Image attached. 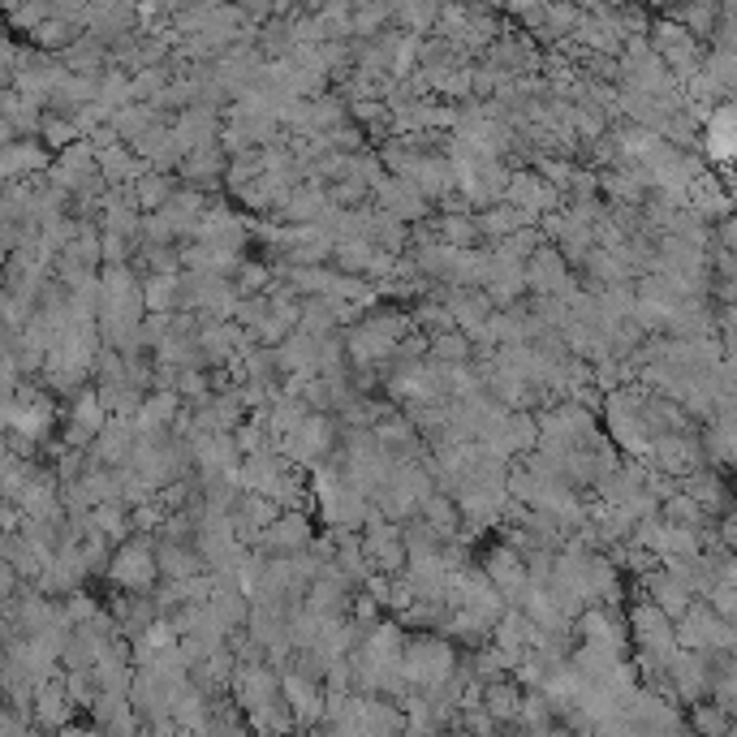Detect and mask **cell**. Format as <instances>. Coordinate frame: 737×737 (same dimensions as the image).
Here are the masks:
<instances>
[{"label":"cell","instance_id":"1","mask_svg":"<svg viewBox=\"0 0 737 737\" xmlns=\"http://www.w3.org/2000/svg\"><path fill=\"white\" fill-rule=\"evenodd\" d=\"M401 673L410 681V690H418V694H432V690L449 685V681L461 673V669H457L454 643H449V638H436V634L410 638V643H405V665H401Z\"/></svg>","mask_w":737,"mask_h":737},{"label":"cell","instance_id":"2","mask_svg":"<svg viewBox=\"0 0 737 737\" xmlns=\"http://www.w3.org/2000/svg\"><path fill=\"white\" fill-rule=\"evenodd\" d=\"M156 535H134L116 548L113 566H109V578H113L121 591L130 595H156V582H160V561H156Z\"/></svg>","mask_w":737,"mask_h":737},{"label":"cell","instance_id":"3","mask_svg":"<svg viewBox=\"0 0 737 737\" xmlns=\"http://www.w3.org/2000/svg\"><path fill=\"white\" fill-rule=\"evenodd\" d=\"M340 449L337 440V423L328 414H311L289 440H281V454L293 461V466H320L324 457H333Z\"/></svg>","mask_w":737,"mask_h":737},{"label":"cell","instance_id":"4","mask_svg":"<svg viewBox=\"0 0 737 737\" xmlns=\"http://www.w3.org/2000/svg\"><path fill=\"white\" fill-rule=\"evenodd\" d=\"M526 284H531V298H561V302H569V298L578 293V289H573V277H569L566 255H561L552 242H544V246L531 255Z\"/></svg>","mask_w":737,"mask_h":737},{"label":"cell","instance_id":"5","mask_svg":"<svg viewBox=\"0 0 737 737\" xmlns=\"http://www.w3.org/2000/svg\"><path fill=\"white\" fill-rule=\"evenodd\" d=\"M284 678L264 660V665H237V673H233V703L250 716V712H259V707H268V703H277L284 699Z\"/></svg>","mask_w":737,"mask_h":737},{"label":"cell","instance_id":"6","mask_svg":"<svg viewBox=\"0 0 737 737\" xmlns=\"http://www.w3.org/2000/svg\"><path fill=\"white\" fill-rule=\"evenodd\" d=\"M371 208H376V212L398 216L401 225H410V228L423 225V221H432V199H427L414 181H405V177H389V181L376 190Z\"/></svg>","mask_w":737,"mask_h":737},{"label":"cell","instance_id":"7","mask_svg":"<svg viewBox=\"0 0 737 737\" xmlns=\"http://www.w3.org/2000/svg\"><path fill=\"white\" fill-rule=\"evenodd\" d=\"M483 573L492 578V587L505 595V604L510 608H522L526 604V595H531V569H526V557L522 552H513V548H492L488 552V561H483Z\"/></svg>","mask_w":737,"mask_h":737},{"label":"cell","instance_id":"8","mask_svg":"<svg viewBox=\"0 0 737 737\" xmlns=\"http://www.w3.org/2000/svg\"><path fill=\"white\" fill-rule=\"evenodd\" d=\"M315 548V531H311V517L302 510H289L277 517L272 531H264L259 539V552L264 557H302Z\"/></svg>","mask_w":737,"mask_h":737},{"label":"cell","instance_id":"9","mask_svg":"<svg viewBox=\"0 0 737 737\" xmlns=\"http://www.w3.org/2000/svg\"><path fill=\"white\" fill-rule=\"evenodd\" d=\"M284 703L298 725H328V690L320 681H306L298 673H284Z\"/></svg>","mask_w":737,"mask_h":737},{"label":"cell","instance_id":"10","mask_svg":"<svg viewBox=\"0 0 737 737\" xmlns=\"http://www.w3.org/2000/svg\"><path fill=\"white\" fill-rule=\"evenodd\" d=\"M488 65H496L501 74H517V78H531L544 57H539V48L531 44V35H501L492 48H488Z\"/></svg>","mask_w":737,"mask_h":737},{"label":"cell","instance_id":"11","mask_svg":"<svg viewBox=\"0 0 737 737\" xmlns=\"http://www.w3.org/2000/svg\"><path fill=\"white\" fill-rule=\"evenodd\" d=\"M91 721H96V729L104 737H134L143 725V716L134 712V703H130V694H100L96 699V707H91Z\"/></svg>","mask_w":737,"mask_h":737},{"label":"cell","instance_id":"12","mask_svg":"<svg viewBox=\"0 0 737 737\" xmlns=\"http://www.w3.org/2000/svg\"><path fill=\"white\" fill-rule=\"evenodd\" d=\"M181 181L190 186V190H208V186H221L228 172V156L221 152V143H212V147H199V152H190L186 160H181Z\"/></svg>","mask_w":737,"mask_h":737},{"label":"cell","instance_id":"13","mask_svg":"<svg viewBox=\"0 0 737 737\" xmlns=\"http://www.w3.org/2000/svg\"><path fill=\"white\" fill-rule=\"evenodd\" d=\"M634 638H638L643 656H669L673 660V625L656 604H643L634 613Z\"/></svg>","mask_w":737,"mask_h":737},{"label":"cell","instance_id":"14","mask_svg":"<svg viewBox=\"0 0 737 737\" xmlns=\"http://www.w3.org/2000/svg\"><path fill=\"white\" fill-rule=\"evenodd\" d=\"M74 699H69V690H65V678H53L44 681L40 690H35V725H44V729H60L65 734V725H74Z\"/></svg>","mask_w":737,"mask_h":737},{"label":"cell","instance_id":"15","mask_svg":"<svg viewBox=\"0 0 737 737\" xmlns=\"http://www.w3.org/2000/svg\"><path fill=\"white\" fill-rule=\"evenodd\" d=\"M53 172V160H48V152L35 143V138H18V143H9L4 152H0V172H4V181H26V177H35V172Z\"/></svg>","mask_w":737,"mask_h":737},{"label":"cell","instance_id":"16","mask_svg":"<svg viewBox=\"0 0 737 737\" xmlns=\"http://www.w3.org/2000/svg\"><path fill=\"white\" fill-rule=\"evenodd\" d=\"M156 561H160V578L165 582H186V578H199L208 573V561L194 544H172V539H160L156 544Z\"/></svg>","mask_w":737,"mask_h":737},{"label":"cell","instance_id":"17","mask_svg":"<svg viewBox=\"0 0 737 737\" xmlns=\"http://www.w3.org/2000/svg\"><path fill=\"white\" fill-rule=\"evenodd\" d=\"M522 703H526V690H522L517 681L501 678V681H492V685H483V707L492 712L496 725H517Z\"/></svg>","mask_w":737,"mask_h":737},{"label":"cell","instance_id":"18","mask_svg":"<svg viewBox=\"0 0 737 737\" xmlns=\"http://www.w3.org/2000/svg\"><path fill=\"white\" fill-rule=\"evenodd\" d=\"M436 228H440V242L454 246V250H479V216L474 212H440L436 216Z\"/></svg>","mask_w":737,"mask_h":737},{"label":"cell","instance_id":"19","mask_svg":"<svg viewBox=\"0 0 737 737\" xmlns=\"http://www.w3.org/2000/svg\"><path fill=\"white\" fill-rule=\"evenodd\" d=\"M181 410H186V405H181V393H147L143 414L134 418V427H138V432H172V423H177Z\"/></svg>","mask_w":737,"mask_h":737},{"label":"cell","instance_id":"20","mask_svg":"<svg viewBox=\"0 0 737 737\" xmlns=\"http://www.w3.org/2000/svg\"><path fill=\"white\" fill-rule=\"evenodd\" d=\"M539 225L535 216H526V212H517V208H510V203H496V208H488V212H479V228H483V237L496 246V242H505V237H513L517 228H531Z\"/></svg>","mask_w":737,"mask_h":737},{"label":"cell","instance_id":"21","mask_svg":"<svg viewBox=\"0 0 737 737\" xmlns=\"http://www.w3.org/2000/svg\"><path fill=\"white\" fill-rule=\"evenodd\" d=\"M172 194H177V186H172L169 172H147V177L134 186V208H138L143 216H160L172 203Z\"/></svg>","mask_w":737,"mask_h":737},{"label":"cell","instance_id":"22","mask_svg":"<svg viewBox=\"0 0 737 737\" xmlns=\"http://www.w3.org/2000/svg\"><path fill=\"white\" fill-rule=\"evenodd\" d=\"M669 673L678 681V690L685 699H699L707 685H712V673H707V660L699 651H685V656H673L669 660Z\"/></svg>","mask_w":737,"mask_h":737},{"label":"cell","instance_id":"23","mask_svg":"<svg viewBox=\"0 0 737 737\" xmlns=\"http://www.w3.org/2000/svg\"><path fill=\"white\" fill-rule=\"evenodd\" d=\"M552 721H557V707H552L539 690H526V703H522V716H517V734L548 737V734H557Z\"/></svg>","mask_w":737,"mask_h":737},{"label":"cell","instance_id":"24","mask_svg":"<svg viewBox=\"0 0 737 737\" xmlns=\"http://www.w3.org/2000/svg\"><path fill=\"white\" fill-rule=\"evenodd\" d=\"M156 125H165V116L156 113L152 104H125V109L113 116V130L121 143H138V138L152 134Z\"/></svg>","mask_w":737,"mask_h":737},{"label":"cell","instance_id":"25","mask_svg":"<svg viewBox=\"0 0 737 737\" xmlns=\"http://www.w3.org/2000/svg\"><path fill=\"white\" fill-rule=\"evenodd\" d=\"M440 539H454L457 531H461V510H457V501L449 492H436V496H427L423 501V513H418Z\"/></svg>","mask_w":737,"mask_h":737},{"label":"cell","instance_id":"26","mask_svg":"<svg viewBox=\"0 0 737 737\" xmlns=\"http://www.w3.org/2000/svg\"><path fill=\"white\" fill-rule=\"evenodd\" d=\"M177 293H181V277H143V302L152 315H172Z\"/></svg>","mask_w":737,"mask_h":737},{"label":"cell","instance_id":"27","mask_svg":"<svg viewBox=\"0 0 737 737\" xmlns=\"http://www.w3.org/2000/svg\"><path fill=\"white\" fill-rule=\"evenodd\" d=\"M432 358L436 362H445V367H466L470 358H474V340L466 337V333H440V337H432Z\"/></svg>","mask_w":737,"mask_h":737},{"label":"cell","instance_id":"28","mask_svg":"<svg viewBox=\"0 0 737 737\" xmlns=\"http://www.w3.org/2000/svg\"><path fill=\"white\" fill-rule=\"evenodd\" d=\"M389 22H393L389 4H358L354 9V35H358V44H371Z\"/></svg>","mask_w":737,"mask_h":737},{"label":"cell","instance_id":"29","mask_svg":"<svg viewBox=\"0 0 737 737\" xmlns=\"http://www.w3.org/2000/svg\"><path fill=\"white\" fill-rule=\"evenodd\" d=\"M91 526H96L100 535H109L113 544L134 539V535H130V531H134V522L125 517V505H100V510H91Z\"/></svg>","mask_w":737,"mask_h":737},{"label":"cell","instance_id":"30","mask_svg":"<svg viewBox=\"0 0 737 737\" xmlns=\"http://www.w3.org/2000/svg\"><path fill=\"white\" fill-rule=\"evenodd\" d=\"M40 138H44L48 147H57V152H69L74 143H82V130L74 125V116L48 113V116H44V130H40Z\"/></svg>","mask_w":737,"mask_h":737},{"label":"cell","instance_id":"31","mask_svg":"<svg viewBox=\"0 0 737 737\" xmlns=\"http://www.w3.org/2000/svg\"><path fill=\"white\" fill-rule=\"evenodd\" d=\"M651 595H656V608L669 617V613H681L690 604V591L673 582V578H651Z\"/></svg>","mask_w":737,"mask_h":737},{"label":"cell","instance_id":"32","mask_svg":"<svg viewBox=\"0 0 737 737\" xmlns=\"http://www.w3.org/2000/svg\"><path fill=\"white\" fill-rule=\"evenodd\" d=\"M65 690L78 707H96L100 699V681H96V669H78V673H65Z\"/></svg>","mask_w":737,"mask_h":737},{"label":"cell","instance_id":"33","mask_svg":"<svg viewBox=\"0 0 737 737\" xmlns=\"http://www.w3.org/2000/svg\"><path fill=\"white\" fill-rule=\"evenodd\" d=\"M694 734L699 737H729V712L725 707H694Z\"/></svg>","mask_w":737,"mask_h":737},{"label":"cell","instance_id":"34","mask_svg":"<svg viewBox=\"0 0 737 737\" xmlns=\"http://www.w3.org/2000/svg\"><path fill=\"white\" fill-rule=\"evenodd\" d=\"M48 18H53V4H9V22L18 31H26V35H35Z\"/></svg>","mask_w":737,"mask_h":737},{"label":"cell","instance_id":"35","mask_svg":"<svg viewBox=\"0 0 737 737\" xmlns=\"http://www.w3.org/2000/svg\"><path fill=\"white\" fill-rule=\"evenodd\" d=\"M457 725H461V734H470V737H496V721H492L488 707H466Z\"/></svg>","mask_w":737,"mask_h":737},{"label":"cell","instance_id":"36","mask_svg":"<svg viewBox=\"0 0 737 737\" xmlns=\"http://www.w3.org/2000/svg\"><path fill=\"white\" fill-rule=\"evenodd\" d=\"M587 272H595L600 281H608V284H617V281H625V277H629V272H625L613 255H600V250L587 259Z\"/></svg>","mask_w":737,"mask_h":737},{"label":"cell","instance_id":"37","mask_svg":"<svg viewBox=\"0 0 737 737\" xmlns=\"http://www.w3.org/2000/svg\"><path fill=\"white\" fill-rule=\"evenodd\" d=\"M380 608H384V604H380V600H376V595L367 591V595H354V604H349V617H354V622H362L367 629H371V622L380 617Z\"/></svg>","mask_w":737,"mask_h":737},{"label":"cell","instance_id":"38","mask_svg":"<svg viewBox=\"0 0 737 737\" xmlns=\"http://www.w3.org/2000/svg\"><path fill=\"white\" fill-rule=\"evenodd\" d=\"M134 737H152V729H138V734H134Z\"/></svg>","mask_w":737,"mask_h":737}]
</instances>
